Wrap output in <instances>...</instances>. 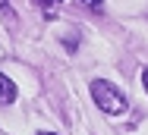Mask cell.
I'll return each instance as SVG.
<instances>
[{
  "label": "cell",
  "instance_id": "cell-5",
  "mask_svg": "<svg viewBox=\"0 0 148 135\" xmlns=\"http://www.w3.org/2000/svg\"><path fill=\"white\" fill-rule=\"evenodd\" d=\"M142 85H145V91H148V69L142 72Z\"/></svg>",
  "mask_w": 148,
  "mask_h": 135
},
{
  "label": "cell",
  "instance_id": "cell-7",
  "mask_svg": "<svg viewBox=\"0 0 148 135\" xmlns=\"http://www.w3.org/2000/svg\"><path fill=\"white\" fill-rule=\"evenodd\" d=\"M3 3H6V0H0V6H3Z\"/></svg>",
  "mask_w": 148,
  "mask_h": 135
},
{
  "label": "cell",
  "instance_id": "cell-1",
  "mask_svg": "<svg viewBox=\"0 0 148 135\" xmlns=\"http://www.w3.org/2000/svg\"><path fill=\"white\" fill-rule=\"evenodd\" d=\"M91 94H95L98 107L104 110V113H123V110H126V97L120 94L110 82H104V79L91 82Z\"/></svg>",
  "mask_w": 148,
  "mask_h": 135
},
{
  "label": "cell",
  "instance_id": "cell-6",
  "mask_svg": "<svg viewBox=\"0 0 148 135\" xmlns=\"http://www.w3.org/2000/svg\"><path fill=\"white\" fill-rule=\"evenodd\" d=\"M38 135H54V132H38Z\"/></svg>",
  "mask_w": 148,
  "mask_h": 135
},
{
  "label": "cell",
  "instance_id": "cell-3",
  "mask_svg": "<svg viewBox=\"0 0 148 135\" xmlns=\"http://www.w3.org/2000/svg\"><path fill=\"white\" fill-rule=\"evenodd\" d=\"M35 3H38L41 10H54V6H57V3H63V0H35Z\"/></svg>",
  "mask_w": 148,
  "mask_h": 135
},
{
  "label": "cell",
  "instance_id": "cell-4",
  "mask_svg": "<svg viewBox=\"0 0 148 135\" xmlns=\"http://www.w3.org/2000/svg\"><path fill=\"white\" fill-rule=\"evenodd\" d=\"M79 3H85V6H101L104 0H79Z\"/></svg>",
  "mask_w": 148,
  "mask_h": 135
},
{
  "label": "cell",
  "instance_id": "cell-2",
  "mask_svg": "<svg viewBox=\"0 0 148 135\" xmlns=\"http://www.w3.org/2000/svg\"><path fill=\"white\" fill-rule=\"evenodd\" d=\"M16 101V85L0 72V104H13Z\"/></svg>",
  "mask_w": 148,
  "mask_h": 135
}]
</instances>
